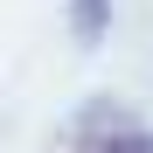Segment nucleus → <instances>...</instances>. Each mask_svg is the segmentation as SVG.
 <instances>
[{"instance_id": "f257e3e1", "label": "nucleus", "mask_w": 153, "mask_h": 153, "mask_svg": "<svg viewBox=\"0 0 153 153\" xmlns=\"http://www.w3.org/2000/svg\"><path fill=\"white\" fill-rule=\"evenodd\" d=\"M105 28V0H76V35H97Z\"/></svg>"}, {"instance_id": "f03ea898", "label": "nucleus", "mask_w": 153, "mask_h": 153, "mask_svg": "<svg viewBox=\"0 0 153 153\" xmlns=\"http://www.w3.org/2000/svg\"><path fill=\"white\" fill-rule=\"evenodd\" d=\"M97 153H146V139H139V132H118V139H105Z\"/></svg>"}]
</instances>
